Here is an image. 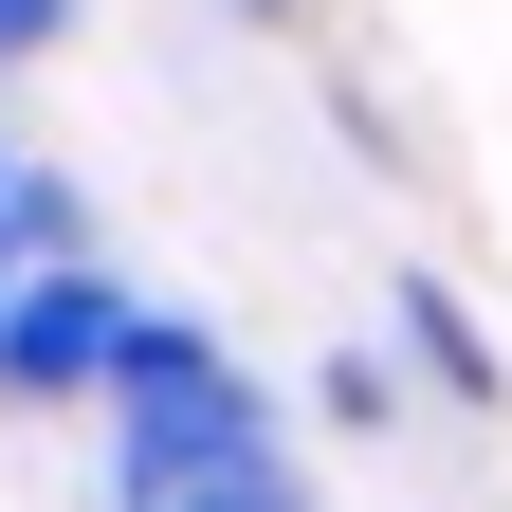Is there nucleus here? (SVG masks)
Segmentation results:
<instances>
[{
	"instance_id": "f257e3e1",
	"label": "nucleus",
	"mask_w": 512,
	"mask_h": 512,
	"mask_svg": "<svg viewBox=\"0 0 512 512\" xmlns=\"http://www.w3.org/2000/svg\"><path fill=\"white\" fill-rule=\"evenodd\" d=\"M128 330H147L128 293H92V275H19V311H0V384H128Z\"/></svg>"
},
{
	"instance_id": "f03ea898",
	"label": "nucleus",
	"mask_w": 512,
	"mask_h": 512,
	"mask_svg": "<svg viewBox=\"0 0 512 512\" xmlns=\"http://www.w3.org/2000/svg\"><path fill=\"white\" fill-rule=\"evenodd\" d=\"M37 37H55V0H0V55H37Z\"/></svg>"
}]
</instances>
